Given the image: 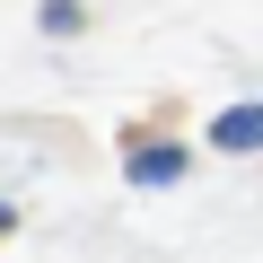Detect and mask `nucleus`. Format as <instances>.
Instances as JSON below:
<instances>
[{"label": "nucleus", "mask_w": 263, "mask_h": 263, "mask_svg": "<svg viewBox=\"0 0 263 263\" xmlns=\"http://www.w3.org/2000/svg\"><path fill=\"white\" fill-rule=\"evenodd\" d=\"M44 27H53V35H70V27H79V0H44Z\"/></svg>", "instance_id": "3"}, {"label": "nucleus", "mask_w": 263, "mask_h": 263, "mask_svg": "<svg viewBox=\"0 0 263 263\" xmlns=\"http://www.w3.org/2000/svg\"><path fill=\"white\" fill-rule=\"evenodd\" d=\"M0 237H9V211H0Z\"/></svg>", "instance_id": "4"}, {"label": "nucleus", "mask_w": 263, "mask_h": 263, "mask_svg": "<svg viewBox=\"0 0 263 263\" xmlns=\"http://www.w3.org/2000/svg\"><path fill=\"white\" fill-rule=\"evenodd\" d=\"M211 149H263V105H228L211 123Z\"/></svg>", "instance_id": "1"}, {"label": "nucleus", "mask_w": 263, "mask_h": 263, "mask_svg": "<svg viewBox=\"0 0 263 263\" xmlns=\"http://www.w3.org/2000/svg\"><path fill=\"white\" fill-rule=\"evenodd\" d=\"M184 176V149H141L132 158V184H176Z\"/></svg>", "instance_id": "2"}]
</instances>
